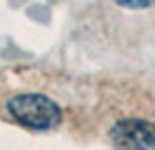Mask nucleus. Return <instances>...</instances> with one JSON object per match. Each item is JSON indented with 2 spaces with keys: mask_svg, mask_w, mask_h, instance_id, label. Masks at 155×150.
<instances>
[{
  "mask_svg": "<svg viewBox=\"0 0 155 150\" xmlns=\"http://www.w3.org/2000/svg\"><path fill=\"white\" fill-rule=\"evenodd\" d=\"M115 150H155V124L146 120H120L110 129Z\"/></svg>",
  "mask_w": 155,
  "mask_h": 150,
  "instance_id": "2",
  "label": "nucleus"
},
{
  "mask_svg": "<svg viewBox=\"0 0 155 150\" xmlns=\"http://www.w3.org/2000/svg\"><path fill=\"white\" fill-rule=\"evenodd\" d=\"M115 2L127 9H143V7H150L155 0H115Z\"/></svg>",
  "mask_w": 155,
  "mask_h": 150,
  "instance_id": "3",
  "label": "nucleus"
},
{
  "mask_svg": "<svg viewBox=\"0 0 155 150\" xmlns=\"http://www.w3.org/2000/svg\"><path fill=\"white\" fill-rule=\"evenodd\" d=\"M14 120L28 129H52L61 122V110L52 99L42 94H17L7 103Z\"/></svg>",
  "mask_w": 155,
  "mask_h": 150,
  "instance_id": "1",
  "label": "nucleus"
}]
</instances>
